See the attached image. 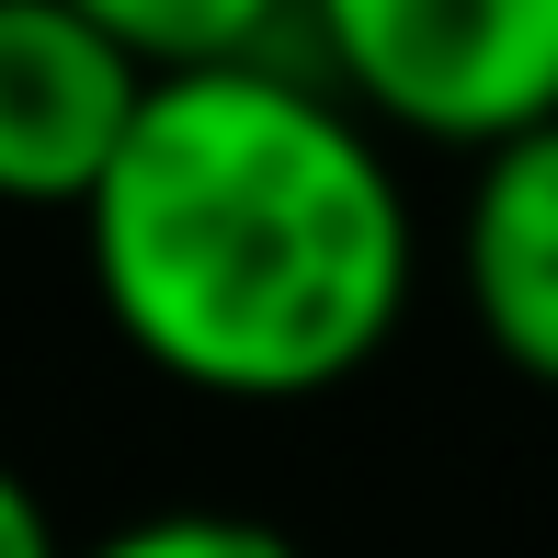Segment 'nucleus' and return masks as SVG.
<instances>
[{
	"mask_svg": "<svg viewBox=\"0 0 558 558\" xmlns=\"http://www.w3.org/2000/svg\"><path fill=\"white\" fill-rule=\"evenodd\" d=\"M456 286H468L478 342L513 376L558 388V125L468 171L456 206Z\"/></svg>",
	"mask_w": 558,
	"mask_h": 558,
	"instance_id": "4",
	"label": "nucleus"
},
{
	"mask_svg": "<svg viewBox=\"0 0 558 558\" xmlns=\"http://www.w3.org/2000/svg\"><path fill=\"white\" fill-rule=\"evenodd\" d=\"M81 558H308V547L263 513H228V501H171V513H137L114 536H92Z\"/></svg>",
	"mask_w": 558,
	"mask_h": 558,
	"instance_id": "5",
	"label": "nucleus"
},
{
	"mask_svg": "<svg viewBox=\"0 0 558 558\" xmlns=\"http://www.w3.org/2000/svg\"><path fill=\"white\" fill-rule=\"evenodd\" d=\"M114 342L194 399H331L411 319L422 228L399 160L308 58L160 81L81 206Z\"/></svg>",
	"mask_w": 558,
	"mask_h": 558,
	"instance_id": "1",
	"label": "nucleus"
},
{
	"mask_svg": "<svg viewBox=\"0 0 558 558\" xmlns=\"http://www.w3.org/2000/svg\"><path fill=\"white\" fill-rule=\"evenodd\" d=\"M0 558H81L58 536V513H46V490L12 468V456H0Z\"/></svg>",
	"mask_w": 558,
	"mask_h": 558,
	"instance_id": "6",
	"label": "nucleus"
},
{
	"mask_svg": "<svg viewBox=\"0 0 558 558\" xmlns=\"http://www.w3.org/2000/svg\"><path fill=\"white\" fill-rule=\"evenodd\" d=\"M319 81L376 137L501 160L558 125V0H319Z\"/></svg>",
	"mask_w": 558,
	"mask_h": 558,
	"instance_id": "2",
	"label": "nucleus"
},
{
	"mask_svg": "<svg viewBox=\"0 0 558 558\" xmlns=\"http://www.w3.org/2000/svg\"><path fill=\"white\" fill-rule=\"evenodd\" d=\"M148 92L160 81L114 46L104 0H0V206L81 217Z\"/></svg>",
	"mask_w": 558,
	"mask_h": 558,
	"instance_id": "3",
	"label": "nucleus"
}]
</instances>
